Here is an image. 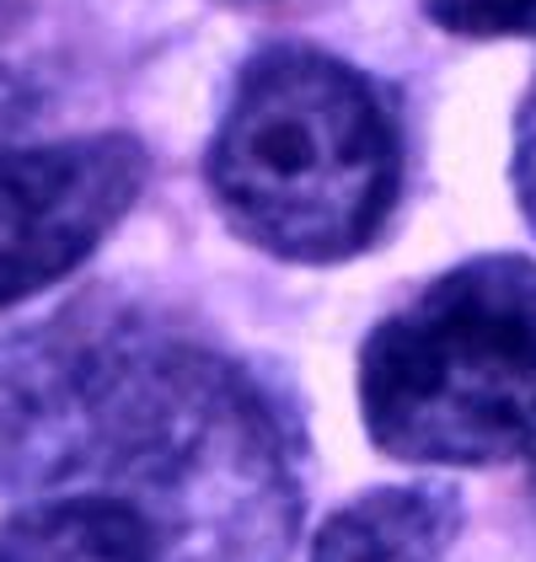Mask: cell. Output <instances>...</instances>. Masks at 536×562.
Masks as SVG:
<instances>
[{"label": "cell", "instance_id": "cell-5", "mask_svg": "<svg viewBox=\"0 0 536 562\" xmlns=\"http://www.w3.org/2000/svg\"><path fill=\"white\" fill-rule=\"evenodd\" d=\"M456 530L461 498L446 482H392L322 519L312 562H446Z\"/></svg>", "mask_w": 536, "mask_h": 562}, {"label": "cell", "instance_id": "cell-7", "mask_svg": "<svg viewBox=\"0 0 536 562\" xmlns=\"http://www.w3.org/2000/svg\"><path fill=\"white\" fill-rule=\"evenodd\" d=\"M424 16L456 38H536V0H418Z\"/></svg>", "mask_w": 536, "mask_h": 562}, {"label": "cell", "instance_id": "cell-2", "mask_svg": "<svg viewBox=\"0 0 536 562\" xmlns=\"http://www.w3.org/2000/svg\"><path fill=\"white\" fill-rule=\"evenodd\" d=\"M225 225L284 262L365 252L402 199V130L370 76L312 44L258 48L210 139Z\"/></svg>", "mask_w": 536, "mask_h": 562}, {"label": "cell", "instance_id": "cell-8", "mask_svg": "<svg viewBox=\"0 0 536 562\" xmlns=\"http://www.w3.org/2000/svg\"><path fill=\"white\" fill-rule=\"evenodd\" d=\"M510 177H515V199H521V210H526V220L536 231V81L526 91V102H521V113H515V161H510Z\"/></svg>", "mask_w": 536, "mask_h": 562}, {"label": "cell", "instance_id": "cell-1", "mask_svg": "<svg viewBox=\"0 0 536 562\" xmlns=\"http://www.w3.org/2000/svg\"><path fill=\"white\" fill-rule=\"evenodd\" d=\"M0 493L130 504L161 562H284L301 536L273 391L221 344L102 295L0 338Z\"/></svg>", "mask_w": 536, "mask_h": 562}, {"label": "cell", "instance_id": "cell-3", "mask_svg": "<svg viewBox=\"0 0 536 562\" xmlns=\"http://www.w3.org/2000/svg\"><path fill=\"white\" fill-rule=\"evenodd\" d=\"M365 434L407 467L536 461V262L472 258L359 348Z\"/></svg>", "mask_w": 536, "mask_h": 562}, {"label": "cell", "instance_id": "cell-9", "mask_svg": "<svg viewBox=\"0 0 536 562\" xmlns=\"http://www.w3.org/2000/svg\"><path fill=\"white\" fill-rule=\"evenodd\" d=\"M16 11H22V0H0V38L16 27Z\"/></svg>", "mask_w": 536, "mask_h": 562}, {"label": "cell", "instance_id": "cell-10", "mask_svg": "<svg viewBox=\"0 0 536 562\" xmlns=\"http://www.w3.org/2000/svg\"><path fill=\"white\" fill-rule=\"evenodd\" d=\"M0 562H11V558H5V547H0Z\"/></svg>", "mask_w": 536, "mask_h": 562}, {"label": "cell", "instance_id": "cell-6", "mask_svg": "<svg viewBox=\"0 0 536 562\" xmlns=\"http://www.w3.org/2000/svg\"><path fill=\"white\" fill-rule=\"evenodd\" d=\"M11 562H161L150 525L113 498H33L0 525Z\"/></svg>", "mask_w": 536, "mask_h": 562}, {"label": "cell", "instance_id": "cell-4", "mask_svg": "<svg viewBox=\"0 0 536 562\" xmlns=\"http://www.w3.org/2000/svg\"><path fill=\"white\" fill-rule=\"evenodd\" d=\"M145 172V145L130 134H81L0 156V305L76 273L130 215Z\"/></svg>", "mask_w": 536, "mask_h": 562}]
</instances>
